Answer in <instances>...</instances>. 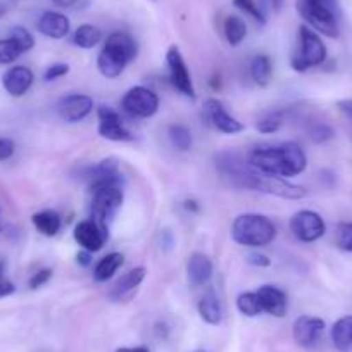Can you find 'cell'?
Instances as JSON below:
<instances>
[{
	"label": "cell",
	"mask_w": 352,
	"mask_h": 352,
	"mask_svg": "<svg viewBox=\"0 0 352 352\" xmlns=\"http://www.w3.org/2000/svg\"><path fill=\"white\" fill-rule=\"evenodd\" d=\"M302 2L307 6H313V8L327 9V11H331V12H335V14H338L337 0H302Z\"/></svg>",
	"instance_id": "60d3db41"
},
{
	"label": "cell",
	"mask_w": 352,
	"mask_h": 352,
	"mask_svg": "<svg viewBox=\"0 0 352 352\" xmlns=\"http://www.w3.org/2000/svg\"><path fill=\"white\" fill-rule=\"evenodd\" d=\"M335 135L333 128L327 123H313L309 128V137L311 140L316 144H324V142L331 140Z\"/></svg>",
	"instance_id": "d590c367"
},
{
	"label": "cell",
	"mask_w": 352,
	"mask_h": 352,
	"mask_svg": "<svg viewBox=\"0 0 352 352\" xmlns=\"http://www.w3.org/2000/svg\"><path fill=\"white\" fill-rule=\"evenodd\" d=\"M331 342H333L335 349H338L340 352H349L352 351V316L338 318L333 323L330 331Z\"/></svg>",
	"instance_id": "603a6c76"
},
{
	"label": "cell",
	"mask_w": 352,
	"mask_h": 352,
	"mask_svg": "<svg viewBox=\"0 0 352 352\" xmlns=\"http://www.w3.org/2000/svg\"><path fill=\"white\" fill-rule=\"evenodd\" d=\"M97 118H99V126L97 131L102 138L111 142H131L133 135L131 131L124 126L123 118L120 113L111 109L109 106H99L97 109Z\"/></svg>",
	"instance_id": "30bf717a"
},
{
	"label": "cell",
	"mask_w": 352,
	"mask_h": 352,
	"mask_svg": "<svg viewBox=\"0 0 352 352\" xmlns=\"http://www.w3.org/2000/svg\"><path fill=\"white\" fill-rule=\"evenodd\" d=\"M297 42H299L297 49L290 59L294 71L306 73L307 69L321 66L327 60V45L313 28H309L307 25L300 26L299 33H297Z\"/></svg>",
	"instance_id": "277c9868"
},
{
	"label": "cell",
	"mask_w": 352,
	"mask_h": 352,
	"mask_svg": "<svg viewBox=\"0 0 352 352\" xmlns=\"http://www.w3.org/2000/svg\"><path fill=\"white\" fill-rule=\"evenodd\" d=\"M297 12L306 21V25L313 28L316 33H321V35L328 36V38H337L340 35L338 14H335V12L307 6L304 4L302 0H297Z\"/></svg>",
	"instance_id": "9c48e42d"
},
{
	"label": "cell",
	"mask_w": 352,
	"mask_h": 352,
	"mask_svg": "<svg viewBox=\"0 0 352 352\" xmlns=\"http://www.w3.org/2000/svg\"><path fill=\"white\" fill-rule=\"evenodd\" d=\"M166 64H168L169 81H171L176 92H180L182 96L188 97V99H195V88L190 71H188V66L185 63L184 56H182L180 49L176 45H171L166 52Z\"/></svg>",
	"instance_id": "52a82bcc"
},
{
	"label": "cell",
	"mask_w": 352,
	"mask_h": 352,
	"mask_svg": "<svg viewBox=\"0 0 352 352\" xmlns=\"http://www.w3.org/2000/svg\"><path fill=\"white\" fill-rule=\"evenodd\" d=\"M335 243L344 252H352V221H340L335 228Z\"/></svg>",
	"instance_id": "1f68e13d"
},
{
	"label": "cell",
	"mask_w": 352,
	"mask_h": 352,
	"mask_svg": "<svg viewBox=\"0 0 352 352\" xmlns=\"http://www.w3.org/2000/svg\"><path fill=\"white\" fill-rule=\"evenodd\" d=\"M16 151V144L11 140V138H4L0 137V162L8 161L14 155Z\"/></svg>",
	"instance_id": "f35d334b"
},
{
	"label": "cell",
	"mask_w": 352,
	"mask_h": 352,
	"mask_svg": "<svg viewBox=\"0 0 352 352\" xmlns=\"http://www.w3.org/2000/svg\"><path fill=\"white\" fill-rule=\"evenodd\" d=\"M6 14H8V6H6L4 2L0 0V18H4Z\"/></svg>",
	"instance_id": "681fc988"
},
{
	"label": "cell",
	"mask_w": 352,
	"mask_h": 352,
	"mask_svg": "<svg viewBox=\"0 0 352 352\" xmlns=\"http://www.w3.org/2000/svg\"><path fill=\"white\" fill-rule=\"evenodd\" d=\"M204 114H206V118L211 121L212 126L225 135H236V133H240V131L245 130V126H243L242 121H239L236 118H233L218 99L206 100Z\"/></svg>",
	"instance_id": "5bb4252c"
},
{
	"label": "cell",
	"mask_w": 352,
	"mask_h": 352,
	"mask_svg": "<svg viewBox=\"0 0 352 352\" xmlns=\"http://www.w3.org/2000/svg\"><path fill=\"white\" fill-rule=\"evenodd\" d=\"M263 4L266 6V8H270V9H272V11L278 12L280 9H282L283 0H263Z\"/></svg>",
	"instance_id": "f6af8a7d"
},
{
	"label": "cell",
	"mask_w": 352,
	"mask_h": 352,
	"mask_svg": "<svg viewBox=\"0 0 352 352\" xmlns=\"http://www.w3.org/2000/svg\"><path fill=\"white\" fill-rule=\"evenodd\" d=\"M76 261L80 266H85V268H87V266H90V264H92V252H88V250L81 249L80 252H78Z\"/></svg>",
	"instance_id": "ee69618b"
},
{
	"label": "cell",
	"mask_w": 352,
	"mask_h": 352,
	"mask_svg": "<svg viewBox=\"0 0 352 352\" xmlns=\"http://www.w3.org/2000/svg\"><path fill=\"white\" fill-rule=\"evenodd\" d=\"M67 73H69V64L54 63V64H50V66L45 69V73H43V80L56 81V80H59V78L66 76Z\"/></svg>",
	"instance_id": "8d00e7d4"
},
{
	"label": "cell",
	"mask_w": 352,
	"mask_h": 352,
	"mask_svg": "<svg viewBox=\"0 0 352 352\" xmlns=\"http://www.w3.org/2000/svg\"><path fill=\"white\" fill-rule=\"evenodd\" d=\"M74 2H76V0H59V2H57V4H59V6H64V8H66V6L74 4Z\"/></svg>",
	"instance_id": "f907efd6"
},
{
	"label": "cell",
	"mask_w": 352,
	"mask_h": 352,
	"mask_svg": "<svg viewBox=\"0 0 352 352\" xmlns=\"http://www.w3.org/2000/svg\"><path fill=\"white\" fill-rule=\"evenodd\" d=\"M94 111L92 97L85 94H69L57 102V114L66 123H80Z\"/></svg>",
	"instance_id": "4fadbf2b"
},
{
	"label": "cell",
	"mask_w": 352,
	"mask_h": 352,
	"mask_svg": "<svg viewBox=\"0 0 352 352\" xmlns=\"http://www.w3.org/2000/svg\"><path fill=\"white\" fill-rule=\"evenodd\" d=\"M199 316L204 323L211 324V327H218L223 321V307L219 302V297L216 296L214 290H209L208 294H204L201 300L197 304Z\"/></svg>",
	"instance_id": "7402d4cb"
},
{
	"label": "cell",
	"mask_w": 352,
	"mask_h": 352,
	"mask_svg": "<svg viewBox=\"0 0 352 352\" xmlns=\"http://www.w3.org/2000/svg\"><path fill=\"white\" fill-rule=\"evenodd\" d=\"M223 33H225L226 42L232 47L240 45L247 36V25L240 16L230 14L223 23Z\"/></svg>",
	"instance_id": "4316f807"
},
{
	"label": "cell",
	"mask_w": 352,
	"mask_h": 352,
	"mask_svg": "<svg viewBox=\"0 0 352 352\" xmlns=\"http://www.w3.org/2000/svg\"><path fill=\"white\" fill-rule=\"evenodd\" d=\"M54 2H59V0H54Z\"/></svg>",
	"instance_id": "db71d44e"
},
{
	"label": "cell",
	"mask_w": 352,
	"mask_h": 352,
	"mask_svg": "<svg viewBox=\"0 0 352 352\" xmlns=\"http://www.w3.org/2000/svg\"><path fill=\"white\" fill-rule=\"evenodd\" d=\"M192 352H208V351H204V349H195V351H192Z\"/></svg>",
	"instance_id": "816d5d0a"
},
{
	"label": "cell",
	"mask_w": 352,
	"mask_h": 352,
	"mask_svg": "<svg viewBox=\"0 0 352 352\" xmlns=\"http://www.w3.org/2000/svg\"><path fill=\"white\" fill-rule=\"evenodd\" d=\"M337 107H338V111H340V113L344 114V116L352 123V99L338 100Z\"/></svg>",
	"instance_id": "7bdbcfd3"
},
{
	"label": "cell",
	"mask_w": 352,
	"mask_h": 352,
	"mask_svg": "<svg viewBox=\"0 0 352 352\" xmlns=\"http://www.w3.org/2000/svg\"><path fill=\"white\" fill-rule=\"evenodd\" d=\"M145 275H147V270H145L144 266H137V268L124 273V275L114 283L113 289H111L109 299L114 300V302H120V300L126 299L137 287H140V283L145 280Z\"/></svg>",
	"instance_id": "44dd1931"
},
{
	"label": "cell",
	"mask_w": 352,
	"mask_h": 352,
	"mask_svg": "<svg viewBox=\"0 0 352 352\" xmlns=\"http://www.w3.org/2000/svg\"><path fill=\"white\" fill-rule=\"evenodd\" d=\"M121 107L131 118H152L159 109V97L151 88L133 87L123 96Z\"/></svg>",
	"instance_id": "8992f818"
},
{
	"label": "cell",
	"mask_w": 352,
	"mask_h": 352,
	"mask_svg": "<svg viewBox=\"0 0 352 352\" xmlns=\"http://www.w3.org/2000/svg\"><path fill=\"white\" fill-rule=\"evenodd\" d=\"M290 232L299 242L313 243L324 235L327 225H324V219L321 218L320 212L302 209V211L296 212L290 219Z\"/></svg>",
	"instance_id": "ba28073f"
},
{
	"label": "cell",
	"mask_w": 352,
	"mask_h": 352,
	"mask_svg": "<svg viewBox=\"0 0 352 352\" xmlns=\"http://www.w3.org/2000/svg\"><path fill=\"white\" fill-rule=\"evenodd\" d=\"M168 137L169 142L175 148L182 152H187L190 151L192 147V133L185 124L182 123H175L168 128Z\"/></svg>",
	"instance_id": "f1b7e54d"
},
{
	"label": "cell",
	"mask_w": 352,
	"mask_h": 352,
	"mask_svg": "<svg viewBox=\"0 0 352 352\" xmlns=\"http://www.w3.org/2000/svg\"><path fill=\"white\" fill-rule=\"evenodd\" d=\"M4 272H6V261L2 259V257H0V280L6 278V276H4Z\"/></svg>",
	"instance_id": "c3c4849f"
},
{
	"label": "cell",
	"mask_w": 352,
	"mask_h": 352,
	"mask_svg": "<svg viewBox=\"0 0 352 352\" xmlns=\"http://www.w3.org/2000/svg\"><path fill=\"white\" fill-rule=\"evenodd\" d=\"M124 257L121 252H111L107 256H104L102 259L97 263L96 270H94V280L97 283H106L107 280L113 278L116 275L118 270L123 266Z\"/></svg>",
	"instance_id": "d4e9b609"
},
{
	"label": "cell",
	"mask_w": 352,
	"mask_h": 352,
	"mask_svg": "<svg viewBox=\"0 0 352 352\" xmlns=\"http://www.w3.org/2000/svg\"><path fill=\"white\" fill-rule=\"evenodd\" d=\"M50 278H52V270H50V268L40 270V272H36L35 275H33L32 278H30V282H28L30 289H32V290L40 289V287L45 285V283L49 282Z\"/></svg>",
	"instance_id": "74e56055"
},
{
	"label": "cell",
	"mask_w": 352,
	"mask_h": 352,
	"mask_svg": "<svg viewBox=\"0 0 352 352\" xmlns=\"http://www.w3.org/2000/svg\"><path fill=\"white\" fill-rule=\"evenodd\" d=\"M273 74V63L272 57L266 54H257L250 60V76H252L254 83L259 87H268L272 81Z\"/></svg>",
	"instance_id": "484cf974"
},
{
	"label": "cell",
	"mask_w": 352,
	"mask_h": 352,
	"mask_svg": "<svg viewBox=\"0 0 352 352\" xmlns=\"http://www.w3.org/2000/svg\"><path fill=\"white\" fill-rule=\"evenodd\" d=\"M16 292V287L14 283L9 282L8 278H2L0 280V299H4V297L12 296Z\"/></svg>",
	"instance_id": "b9f144b4"
},
{
	"label": "cell",
	"mask_w": 352,
	"mask_h": 352,
	"mask_svg": "<svg viewBox=\"0 0 352 352\" xmlns=\"http://www.w3.org/2000/svg\"><path fill=\"white\" fill-rule=\"evenodd\" d=\"M283 124V116L280 113H272V114H266L263 120L257 121L256 128L264 135H270V133H276V131L282 128Z\"/></svg>",
	"instance_id": "e575fe53"
},
{
	"label": "cell",
	"mask_w": 352,
	"mask_h": 352,
	"mask_svg": "<svg viewBox=\"0 0 352 352\" xmlns=\"http://www.w3.org/2000/svg\"><path fill=\"white\" fill-rule=\"evenodd\" d=\"M233 6L249 14L259 25H266V16H264V11L259 8V4H256V0H233Z\"/></svg>",
	"instance_id": "d6a6232c"
},
{
	"label": "cell",
	"mask_w": 352,
	"mask_h": 352,
	"mask_svg": "<svg viewBox=\"0 0 352 352\" xmlns=\"http://www.w3.org/2000/svg\"><path fill=\"white\" fill-rule=\"evenodd\" d=\"M0 233H2V226H0Z\"/></svg>",
	"instance_id": "f5cc1de1"
},
{
	"label": "cell",
	"mask_w": 352,
	"mask_h": 352,
	"mask_svg": "<svg viewBox=\"0 0 352 352\" xmlns=\"http://www.w3.org/2000/svg\"><path fill=\"white\" fill-rule=\"evenodd\" d=\"M23 56V50L19 49L18 43L12 38L0 40V66H8V64L16 63Z\"/></svg>",
	"instance_id": "4dcf8cb0"
},
{
	"label": "cell",
	"mask_w": 352,
	"mask_h": 352,
	"mask_svg": "<svg viewBox=\"0 0 352 352\" xmlns=\"http://www.w3.org/2000/svg\"><path fill=\"white\" fill-rule=\"evenodd\" d=\"M276 226L268 216L257 212H245L233 219L232 239L233 242L249 249H261L275 240Z\"/></svg>",
	"instance_id": "3957f363"
},
{
	"label": "cell",
	"mask_w": 352,
	"mask_h": 352,
	"mask_svg": "<svg viewBox=\"0 0 352 352\" xmlns=\"http://www.w3.org/2000/svg\"><path fill=\"white\" fill-rule=\"evenodd\" d=\"M259 297L263 313L272 314L275 318H283L289 311V297L282 289L275 285H263L256 290Z\"/></svg>",
	"instance_id": "2e32d148"
},
{
	"label": "cell",
	"mask_w": 352,
	"mask_h": 352,
	"mask_svg": "<svg viewBox=\"0 0 352 352\" xmlns=\"http://www.w3.org/2000/svg\"><path fill=\"white\" fill-rule=\"evenodd\" d=\"M247 263L256 266V268H268L270 264H272V259H270L266 254H261V252H250L247 256Z\"/></svg>",
	"instance_id": "ab89813d"
},
{
	"label": "cell",
	"mask_w": 352,
	"mask_h": 352,
	"mask_svg": "<svg viewBox=\"0 0 352 352\" xmlns=\"http://www.w3.org/2000/svg\"><path fill=\"white\" fill-rule=\"evenodd\" d=\"M256 171L270 176H280L283 178V148L282 145L276 147H259L252 151L247 159Z\"/></svg>",
	"instance_id": "7c38bea8"
},
{
	"label": "cell",
	"mask_w": 352,
	"mask_h": 352,
	"mask_svg": "<svg viewBox=\"0 0 352 352\" xmlns=\"http://www.w3.org/2000/svg\"><path fill=\"white\" fill-rule=\"evenodd\" d=\"M102 40V32L94 25H80L73 33V43L80 49H94Z\"/></svg>",
	"instance_id": "83f0119b"
},
{
	"label": "cell",
	"mask_w": 352,
	"mask_h": 352,
	"mask_svg": "<svg viewBox=\"0 0 352 352\" xmlns=\"http://www.w3.org/2000/svg\"><path fill=\"white\" fill-rule=\"evenodd\" d=\"M116 352H151L145 345H137V347H120Z\"/></svg>",
	"instance_id": "bcb514c9"
},
{
	"label": "cell",
	"mask_w": 352,
	"mask_h": 352,
	"mask_svg": "<svg viewBox=\"0 0 352 352\" xmlns=\"http://www.w3.org/2000/svg\"><path fill=\"white\" fill-rule=\"evenodd\" d=\"M124 178L121 173L97 178L90 185L92 190V219L109 235L111 223L116 218L124 201Z\"/></svg>",
	"instance_id": "6da1fadb"
},
{
	"label": "cell",
	"mask_w": 352,
	"mask_h": 352,
	"mask_svg": "<svg viewBox=\"0 0 352 352\" xmlns=\"http://www.w3.org/2000/svg\"><path fill=\"white\" fill-rule=\"evenodd\" d=\"M36 28L42 33L43 36L52 40H63L69 35V19L66 18V14L57 11H45L38 18L36 23Z\"/></svg>",
	"instance_id": "ac0fdd59"
},
{
	"label": "cell",
	"mask_w": 352,
	"mask_h": 352,
	"mask_svg": "<svg viewBox=\"0 0 352 352\" xmlns=\"http://www.w3.org/2000/svg\"><path fill=\"white\" fill-rule=\"evenodd\" d=\"M324 321L318 316H311V314H302L294 321L292 327V337L299 347L311 349L321 340L324 333Z\"/></svg>",
	"instance_id": "8fae6325"
},
{
	"label": "cell",
	"mask_w": 352,
	"mask_h": 352,
	"mask_svg": "<svg viewBox=\"0 0 352 352\" xmlns=\"http://www.w3.org/2000/svg\"><path fill=\"white\" fill-rule=\"evenodd\" d=\"M32 223L36 232L42 233L43 236H56L60 232V226H63V219H60L59 212L52 211V209H43V211L35 212L32 216Z\"/></svg>",
	"instance_id": "cb8c5ba5"
},
{
	"label": "cell",
	"mask_w": 352,
	"mask_h": 352,
	"mask_svg": "<svg viewBox=\"0 0 352 352\" xmlns=\"http://www.w3.org/2000/svg\"><path fill=\"white\" fill-rule=\"evenodd\" d=\"M73 236L78 245H80V249L94 254L102 249L109 235L94 219H85V221H80L74 226Z\"/></svg>",
	"instance_id": "9a60e30c"
},
{
	"label": "cell",
	"mask_w": 352,
	"mask_h": 352,
	"mask_svg": "<svg viewBox=\"0 0 352 352\" xmlns=\"http://www.w3.org/2000/svg\"><path fill=\"white\" fill-rule=\"evenodd\" d=\"M35 74L26 66H12L2 76V85L6 92L12 97H23L32 88Z\"/></svg>",
	"instance_id": "e0dca14e"
},
{
	"label": "cell",
	"mask_w": 352,
	"mask_h": 352,
	"mask_svg": "<svg viewBox=\"0 0 352 352\" xmlns=\"http://www.w3.org/2000/svg\"><path fill=\"white\" fill-rule=\"evenodd\" d=\"M236 309L240 314L247 318H256L263 313V307H261L259 297L256 292H242L236 297Z\"/></svg>",
	"instance_id": "f546056e"
},
{
	"label": "cell",
	"mask_w": 352,
	"mask_h": 352,
	"mask_svg": "<svg viewBox=\"0 0 352 352\" xmlns=\"http://www.w3.org/2000/svg\"><path fill=\"white\" fill-rule=\"evenodd\" d=\"M138 45L131 35L124 32H114L107 36L104 49L97 57L99 73L107 80L121 76L124 67L137 57Z\"/></svg>",
	"instance_id": "7a4b0ae2"
},
{
	"label": "cell",
	"mask_w": 352,
	"mask_h": 352,
	"mask_svg": "<svg viewBox=\"0 0 352 352\" xmlns=\"http://www.w3.org/2000/svg\"><path fill=\"white\" fill-rule=\"evenodd\" d=\"M9 38H12L18 43L19 49L23 50V54L28 52V50H32L33 47H35V38H33V35L28 30L23 28V26H14V28H11Z\"/></svg>",
	"instance_id": "836d02e7"
},
{
	"label": "cell",
	"mask_w": 352,
	"mask_h": 352,
	"mask_svg": "<svg viewBox=\"0 0 352 352\" xmlns=\"http://www.w3.org/2000/svg\"><path fill=\"white\" fill-rule=\"evenodd\" d=\"M185 209H188V211H199V206L195 201H185Z\"/></svg>",
	"instance_id": "7dc6e473"
},
{
	"label": "cell",
	"mask_w": 352,
	"mask_h": 352,
	"mask_svg": "<svg viewBox=\"0 0 352 352\" xmlns=\"http://www.w3.org/2000/svg\"><path fill=\"white\" fill-rule=\"evenodd\" d=\"M283 148V178L289 180L294 176H299L307 168V155L296 142H285Z\"/></svg>",
	"instance_id": "ffe728a7"
},
{
	"label": "cell",
	"mask_w": 352,
	"mask_h": 352,
	"mask_svg": "<svg viewBox=\"0 0 352 352\" xmlns=\"http://www.w3.org/2000/svg\"><path fill=\"white\" fill-rule=\"evenodd\" d=\"M212 273H214V266L209 256H206L204 252L190 254L187 261V276L192 287L208 285L209 280L212 278Z\"/></svg>",
	"instance_id": "d6986e66"
},
{
	"label": "cell",
	"mask_w": 352,
	"mask_h": 352,
	"mask_svg": "<svg viewBox=\"0 0 352 352\" xmlns=\"http://www.w3.org/2000/svg\"><path fill=\"white\" fill-rule=\"evenodd\" d=\"M216 171H218L219 178L230 185L232 188H240V190H252L254 180H256L257 171L243 161L239 154L230 151H223L216 154L214 159Z\"/></svg>",
	"instance_id": "5b68a950"
}]
</instances>
